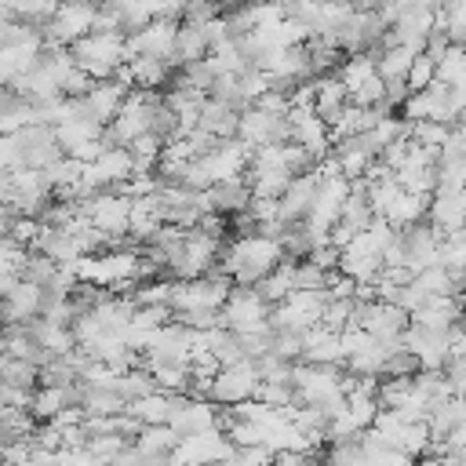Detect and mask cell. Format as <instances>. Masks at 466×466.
<instances>
[{
	"label": "cell",
	"instance_id": "cell-1",
	"mask_svg": "<svg viewBox=\"0 0 466 466\" xmlns=\"http://www.w3.org/2000/svg\"><path fill=\"white\" fill-rule=\"evenodd\" d=\"M280 258H284V248H280L277 237H269V233H248V237L226 240V251L218 258V269L229 273L233 284L255 288Z\"/></svg>",
	"mask_w": 466,
	"mask_h": 466
},
{
	"label": "cell",
	"instance_id": "cell-2",
	"mask_svg": "<svg viewBox=\"0 0 466 466\" xmlns=\"http://www.w3.org/2000/svg\"><path fill=\"white\" fill-rule=\"evenodd\" d=\"M69 51L91 80H109L127 62V33H87Z\"/></svg>",
	"mask_w": 466,
	"mask_h": 466
},
{
	"label": "cell",
	"instance_id": "cell-3",
	"mask_svg": "<svg viewBox=\"0 0 466 466\" xmlns=\"http://www.w3.org/2000/svg\"><path fill=\"white\" fill-rule=\"evenodd\" d=\"M229 291H233L229 273H222L215 266V269H208L197 280H175L171 309H222L226 299H229Z\"/></svg>",
	"mask_w": 466,
	"mask_h": 466
},
{
	"label": "cell",
	"instance_id": "cell-4",
	"mask_svg": "<svg viewBox=\"0 0 466 466\" xmlns=\"http://www.w3.org/2000/svg\"><path fill=\"white\" fill-rule=\"evenodd\" d=\"M324 306H328V291H291L284 302L269 306V328L309 331L320 324Z\"/></svg>",
	"mask_w": 466,
	"mask_h": 466
},
{
	"label": "cell",
	"instance_id": "cell-5",
	"mask_svg": "<svg viewBox=\"0 0 466 466\" xmlns=\"http://www.w3.org/2000/svg\"><path fill=\"white\" fill-rule=\"evenodd\" d=\"M222 324L233 331H266L269 328V302L255 291V288H240L233 284L226 306H222Z\"/></svg>",
	"mask_w": 466,
	"mask_h": 466
},
{
	"label": "cell",
	"instance_id": "cell-6",
	"mask_svg": "<svg viewBox=\"0 0 466 466\" xmlns=\"http://www.w3.org/2000/svg\"><path fill=\"white\" fill-rule=\"evenodd\" d=\"M84 215L95 229H102L113 240L127 237V222H131V197L116 193V189H102L84 204Z\"/></svg>",
	"mask_w": 466,
	"mask_h": 466
},
{
	"label": "cell",
	"instance_id": "cell-7",
	"mask_svg": "<svg viewBox=\"0 0 466 466\" xmlns=\"http://www.w3.org/2000/svg\"><path fill=\"white\" fill-rule=\"evenodd\" d=\"M95 15H98V4H58L55 18L44 22V40L73 47L76 40H84L95 29Z\"/></svg>",
	"mask_w": 466,
	"mask_h": 466
},
{
	"label": "cell",
	"instance_id": "cell-8",
	"mask_svg": "<svg viewBox=\"0 0 466 466\" xmlns=\"http://www.w3.org/2000/svg\"><path fill=\"white\" fill-rule=\"evenodd\" d=\"M237 138L251 149L258 146H280V142H291V124H288V113H266L258 106H248L240 113V131Z\"/></svg>",
	"mask_w": 466,
	"mask_h": 466
},
{
	"label": "cell",
	"instance_id": "cell-9",
	"mask_svg": "<svg viewBox=\"0 0 466 466\" xmlns=\"http://www.w3.org/2000/svg\"><path fill=\"white\" fill-rule=\"evenodd\" d=\"M262 375H258V364L255 360H240V364H229V368H218L215 382H211V400L215 404H240V400H251L255 390H258Z\"/></svg>",
	"mask_w": 466,
	"mask_h": 466
},
{
	"label": "cell",
	"instance_id": "cell-10",
	"mask_svg": "<svg viewBox=\"0 0 466 466\" xmlns=\"http://www.w3.org/2000/svg\"><path fill=\"white\" fill-rule=\"evenodd\" d=\"M229 451H233V441L222 430H204V433L182 437L171 459L175 466H211V462H222Z\"/></svg>",
	"mask_w": 466,
	"mask_h": 466
},
{
	"label": "cell",
	"instance_id": "cell-11",
	"mask_svg": "<svg viewBox=\"0 0 466 466\" xmlns=\"http://www.w3.org/2000/svg\"><path fill=\"white\" fill-rule=\"evenodd\" d=\"M40 306H44V288L18 277L0 295V324H29L33 317H40Z\"/></svg>",
	"mask_w": 466,
	"mask_h": 466
},
{
	"label": "cell",
	"instance_id": "cell-12",
	"mask_svg": "<svg viewBox=\"0 0 466 466\" xmlns=\"http://www.w3.org/2000/svg\"><path fill=\"white\" fill-rule=\"evenodd\" d=\"M288 124H291V142H299L302 149H309L317 160H324L331 153V127L313 109L288 106Z\"/></svg>",
	"mask_w": 466,
	"mask_h": 466
},
{
	"label": "cell",
	"instance_id": "cell-13",
	"mask_svg": "<svg viewBox=\"0 0 466 466\" xmlns=\"http://www.w3.org/2000/svg\"><path fill=\"white\" fill-rule=\"evenodd\" d=\"M182 22H171V18H153L149 25L127 33V58L135 55H160L171 62V51H175V33H178Z\"/></svg>",
	"mask_w": 466,
	"mask_h": 466
},
{
	"label": "cell",
	"instance_id": "cell-14",
	"mask_svg": "<svg viewBox=\"0 0 466 466\" xmlns=\"http://www.w3.org/2000/svg\"><path fill=\"white\" fill-rule=\"evenodd\" d=\"M317 186H320L317 167L306 171V175H295L291 186H288V189L280 193V200H277V218L288 222V226L302 222V218L309 215V204H313V197H317Z\"/></svg>",
	"mask_w": 466,
	"mask_h": 466
},
{
	"label": "cell",
	"instance_id": "cell-15",
	"mask_svg": "<svg viewBox=\"0 0 466 466\" xmlns=\"http://www.w3.org/2000/svg\"><path fill=\"white\" fill-rule=\"evenodd\" d=\"M200 160L208 164V171H211L215 182L237 178V175H244L248 164H251V146H244L240 138H222V142H218L208 157H200Z\"/></svg>",
	"mask_w": 466,
	"mask_h": 466
},
{
	"label": "cell",
	"instance_id": "cell-16",
	"mask_svg": "<svg viewBox=\"0 0 466 466\" xmlns=\"http://www.w3.org/2000/svg\"><path fill=\"white\" fill-rule=\"evenodd\" d=\"M204 193H208V211H218V215H229V218L240 215V211H248L251 200H255V193H251V186H248L244 175L211 182Z\"/></svg>",
	"mask_w": 466,
	"mask_h": 466
},
{
	"label": "cell",
	"instance_id": "cell-17",
	"mask_svg": "<svg viewBox=\"0 0 466 466\" xmlns=\"http://www.w3.org/2000/svg\"><path fill=\"white\" fill-rule=\"evenodd\" d=\"M66 408H80V382H66V386H36L33 400H29V415L36 422H51L58 411Z\"/></svg>",
	"mask_w": 466,
	"mask_h": 466
},
{
	"label": "cell",
	"instance_id": "cell-18",
	"mask_svg": "<svg viewBox=\"0 0 466 466\" xmlns=\"http://www.w3.org/2000/svg\"><path fill=\"white\" fill-rule=\"evenodd\" d=\"M462 320V306L455 295H430L419 309H411V324L430 328V331H451Z\"/></svg>",
	"mask_w": 466,
	"mask_h": 466
},
{
	"label": "cell",
	"instance_id": "cell-19",
	"mask_svg": "<svg viewBox=\"0 0 466 466\" xmlns=\"http://www.w3.org/2000/svg\"><path fill=\"white\" fill-rule=\"evenodd\" d=\"M135 87H127L124 80H116V76H109V80H95L91 84V91L84 95L87 98V109H91V116L106 127L116 113H120V106H124V98L131 95Z\"/></svg>",
	"mask_w": 466,
	"mask_h": 466
},
{
	"label": "cell",
	"instance_id": "cell-20",
	"mask_svg": "<svg viewBox=\"0 0 466 466\" xmlns=\"http://www.w3.org/2000/svg\"><path fill=\"white\" fill-rule=\"evenodd\" d=\"M127 73H131V87H142V91H160L175 80V66L160 55H135L127 58Z\"/></svg>",
	"mask_w": 466,
	"mask_h": 466
},
{
	"label": "cell",
	"instance_id": "cell-21",
	"mask_svg": "<svg viewBox=\"0 0 466 466\" xmlns=\"http://www.w3.org/2000/svg\"><path fill=\"white\" fill-rule=\"evenodd\" d=\"M350 106V87L342 84L339 73H328V76H317V102H313V113L331 127L342 109Z\"/></svg>",
	"mask_w": 466,
	"mask_h": 466
},
{
	"label": "cell",
	"instance_id": "cell-22",
	"mask_svg": "<svg viewBox=\"0 0 466 466\" xmlns=\"http://www.w3.org/2000/svg\"><path fill=\"white\" fill-rule=\"evenodd\" d=\"M197 127H204V131L215 135V138H237V131H240V109H233L229 102L208 95L204 106H200Z\"/></svg>",
	"mask_w": 466,
	"mask_h": 466
},
{
	"label": "cell",
	"instance_id": "cell-23",
	"mask_svg": "<svg viewBox=\"0 0 466 466\" xmlns=\"http://www.w3.org/2000/svg\"><path fill=\"white\" fill-rule=\"evenodd\" d=\"M91 164H95V175L106 189H113V186H120L124 178L135 175V157H131L127 146H106Z\"/></svg>",
	"mask_w": 466,
	"mask_h": 466
},
{
	"label": "cell",
	"instance_id": "cell-24",
	"mask_svg": "<svg viewBox=\"0 0 466 466\" xmlns=\"http://www.w3.org/2000/svg\"><path fill=\"white\" fill-rule=\"evenodd\" d=\"M211 51V40H208V29L204 25H193V22H182L178 33H175V51H171V66L182 69L189 62H200L208 58Z\"/></svg>",
	"mask_w": 466,
	"mask_h": 466
},
{
	"label": "cell",
	"instance_id": "cell-25",
	"mask_svg": "<svg viewBox=\"0 0 466 466\" xmlns=\"http://www.w3.org/2000/svg\"><path fill=\"white\" fill-rule=\"evenodd\" d=\"M430 193H411V189H404L400 186V193L393 197V204L382 211V218L393 226V229H404V226H411V222H422L426 215H430Z\"/></svg>",
	"mask_w": 466,
	"mask_h": 466
},
{
	"label": "cell",
	"instance_id": "cell-26",
	"mask_svg": "<svg viewBox=\"0 0 466 466\" xmlns=\"http://www.w3.org/2000/svg\"><path fill=\"white\" fill-rule=\"evenodd\" d=\"M160 226H164V218H160V208H157V193L131 197V222H127V237L142 248V244H146Z\"/></svg>",
	"mask_w": 466,
	"mask_h": 466
},
{
	"label": "cell",
	"instance_id": "cell-27",
	"mask_svg": "<svg viewBox=\"0 0 466 466\" xmlns=\"http://www.w3.org/2000/svg\"><path fill=\"white\" fill-rule=\"evenodd\" d=\"M302 360H309V364H342V360H346V350H342L339 331H328L324 324L309 328V331H306Z\"/></svg>",
	"mask_w": 466,
	"mask_h": 466
},
{
	"label": "cell",
	"instance_id": "cell-28",
	"mask_svg": "<svg viewBox=\"0 0 466 466\" xmlns=\"http://www.w3.org/2000/svg\"><path fill=\"white\" fill-rule=\"evenodd\" d=\"M29 335L36 339V346H44V350H51V353H69V350H76V339H73V328L69 324H62V320H51V317H33L29 320Z\"/></svg>",
	"mask_w": 466,
	"mask_h": 466
},
{
	"label": "cell",
	"instance_id": "cell-29",
	"mask_svg": "<svg viewBox=\"0 0 466 466\" xmlns=\"http://www.w3.org/2000/svg\"><path fill=\"white\" fill-rule=\"evenodd\" d=\"M430 226L441 233H451L466 222V197L462 193H433L430 200Z\"/></svg>",
	"mask_w": 466,
	"mask_h": 466
},
{
	"label": "cell",
	"instance_id": "cell-30",
	"mask_svg": "<svg viewBox=\"0 0 466 466\" xmlns=\"http://www.w3.org/2000/svg\"><path fill=\"white\" fill-rule=\"evenodd\" d=\"M244 178H248V186H251V193H255V197L280 200V193L291 186V178H295V175H291L288 167H262V164H248Z\"/></svg>",
	"mask_w": 466,
	"mask_h": 466
},
{
	"label": "cell",
	"instance_id": "cell-31",
	"mask_svg": "<svg viewBox=\"0 0 466 466\" xmlns=\"http://www.w3.org/2000/svg\"><path fill=\"white\" fill-rule=\"evenodd\" d=\"M295 262L299 258H280L258 284H255V291L269 302V306H277V302H284L291 291H295Z\"/></svg>",
	"mask_w": 466,
	"mask_h": 466
},
{
	"label": "cell",
	"instance_id": "cell-32",
	"mask_svg": "<svg viewBox=\"0 0 466 466\" xmlns=\"http://www.w3.org/2000/svg\"><path fill=\"white\" fill-rule=\"evenodd\" d=\"M466 422V397H459V393H451V397H444L430 415H426V426H430V437L433 441H444L455 426H462Z\"/></svg>",
	"mask_w": 466,
	"mask_h": 466
},
{
	"label": "cell",
	"instance_id": "cell-33",
	"mask_svg": "<svg viewBox=\"0 0 466 466\" xmlns=\"http://www.w3.org/2000/svg\"><path fill=\"white\" fill-rule=\"evenodd\" d=\"M80 408H84V415H120L127 408V400L116 386H84L80 382Z\"/></svg>",
	"mask_w": 466,
	"mask_h": 466
},
{
	"label": "cell",
	"instance_id": "cell-34",
	"mask_svg": "<svg viewBox=\"0 0 466 466\" xmlns=\"http://www.w3.org/2000/svg\"><path fill=\"white\" fill-rule=\"evenodd\" d=\"M178 430L171 426V422H153V426H142V433L131 441L142 455H175V448H178Z\"/></svg>",
	"mask_w": 466,
	"mask_h": 466
},
{
	"label": "cell",
	"instance_id": "cell-35",
	"mask_svg": "<svg viewBox=\"0 0 466 466\" xmlns=\"http://www.w3.org/2000/svg\"><path fill=\"white\" fill-rule=\"evenodd\" d=\"M415 51L408 44H382L375 51V66H379V76L382 80H404L408 76V66H411Z\"/></svg>",
	"mask_w": 466,
	"mask_h": 466
},
{
	"label": "cell",
	"instance_id": "cell-36",
	"mask_svg": "<svg viewBox=\"0 0 466 466\" xmlns=\"http://www.w3.org/2000/svg\"><path fill=\"white\" fill-rule=\"evenodd\" d=\"M124 411H131L142 426H153V422H167L175 408H171V393L153 390V393H146V397H138V400H127Z\"/></svg>",
	"mask_w": 466,
	"mask_h": 466
},
{
	"label": "cell",
	"instance_id": "cell-37",
	"mask_svg": "<svg viewBox=\"0 0 466 466\" xmlns=\"http://www.w3.org/2000/svg\"><path fill=\"white\" fill-rule=\"evenodd\" d=\"M433 193H466V160L462 157H437Z\"/></svg>",
	"mask_w": 466,
	"mask_h": 466
},
{
	"label": "cell",
	"instance_id": "cell-38",
	"mask_svg": "<svg viewBox=\"0 0 466 466\" xmlns=\"http://www.w3.org/2000/svg\"><path fill=\"white\" fill-rule=\"evenodd\" d=\"M302 350H306V331H295V328H269V353H277L280 360H302Z\"/></svg>",
	"mask_w": 466,
	"mask_h": 466
},
{
	"label": "cell",
	"instance_id": "cell-39",
	"mask_svg": "<svg viewBox=\"0 0 466 466\" xmlns=\"http://www.w3.org/2000/svg\"><path fill=\"white\" fill-rule=\"evenodd\" d=\"M0 375H4L7 386H18V390H36L40 386V368L33 360H22V357H4Z\"/></svg>",
	"mask_w": 466,
	"mask_h": 466
},
{
	"label": "cell",
	"instance_id": "cell-40",
	"mask_svg": "<svg viewBox=\"0 0 466 466\" xmlns=\"http://www.w3.org/2000/svg\"><path fill=\"white\" fill-rule=\"evenodd\" d=\"M29 124H36V102H29V98H15L0 113V135H18Z\"/></svg>",
	"mask_w": 466,
	"mask_h": 466
},
{
	"label": "cell",
	"instance_id": "cell-41",
	"mask_svg": "<svg viewBox=\"0 0 466 466\" xmlns=\"http://www.w3.org/2000/svg\"><path fill=\"white\" fill-rule=\"evenodd\" d=\"M58 266L62 262H55L51 255H44V251H25V262H22V277L25 280H33V284H40V288H47L51 280H55V273H58Z\"/></svg>",
	"mask_w": 466,
	"mask_h": 466
},
{
	"label": "cell",
	"instance_id": "cell-42",
	"mask_svg": "<svg viewBox=\"0 0 466 466\" xmlns=\"http://www.w3.org/2000/svg\"><path fill=\"white\" fill-rule=\"evenodd\" d=\"M415 371H422V360L400 342V346H393L390 353H386V360H382V371H379V379H393V375H415Z\"/></svg>",
	"mask_w": 466,
	"mask_h": 466
},
{
	"label": "cell",
	"instance_id": "cell-43",
	"mask_svg": "<svg viewBox=\"0 0 466 466\" xmlns=\"http://www.w3.org/2000/svg\"><path fill=\"white\" fill-rule=\"evenodd\" d=\"M116 390L124 393V400H138V397H146V393H153L157 390V382H153V375H149V368H127L124 375H116Z\"/></svg>",
	"mask_w": 466,
	"mask_h": 466
},
{
	"label": "cell",
	"instance_id": "cell-44",
	"mask_svg": "<svg viewBox=\"0 0 466 466\" xmlns=\"http://www.w3.org/2000/svg\"><path fill=\"white\" fill-rule=\"evenodd\" d=\"M437 80H441V84H459V80H466V47L451 44V47L441 55V62H437Z\"/></svg>",
	"mask_w": 466,
	"mask_h": 466
},
{
	"label": "cell",
	"instance_id": "cell-45",
	"mask_svg": "<svg viewBox=\"0 0 466 466\" xmlns=\"http://www.w3.org/2000/svg\"><path fill=\"white\" fill-rule=\"evenodd\" d=\"M404 80H408V91H422V87H430V84L437 80V58H430L426 51H419V55L411 58Z\"/></svg>",
	"mask_w": 466,
	"mask_h": 466
},
{
	"label": "cell",
	"instance_id": "cell-46",
	"mask_svg": "<svg viewBox=\"0 0 466 466\" xmlns=\"http://www.w3.org/2000/svg\"><path fill=\"white\" fill-rule=\"evenodd\" d=\"M131 441L127 437H120V433H98V437H87V451L102 462V466H109L124 448H127Z\"/></svg>",
	"mask_w": 466,
	"mask_h": 466
},
{
	"label": "cell",
	"instance_id": "cell-47",
	"mask_svg": "<svg viewBox=\"0 0 466 466\" xmlns=\"http://www.w3.org/2000/svg\"><path fill=\"white\" fill-rule=\"evenodd\" d=\"M328 288V269H320L309 258L295 262V291H324Z\"/></svg>",
	"mask_w": 466,
	"mask_h": 466
},
{
	"label": "cell",
	"instance_id": "cell-48",
	"mask_svg": "<svg viewBox=\"0 0 466 466\" xmlns=\"http://www.w3.org/2000/svg\"><path fill=\"white\" fill-rule=\"evenodd\" d=\"M171 320L189 328V331H211L222 324V309H175Z\"/></svg>",
	"mask_w": 466,
	"mask_h": 466
},
{
	"label": "cell",
	"instance_id": "cell-49",
	"mask_svg": "<svg viewBox=\"0 0 466 466\" xmlns=\"http://www.w3.org/2000/svg\"><path fill=\"white\" fill-rule=\"evenodd\" d=\"M255 400H262V404H269V408H288L291 400H295V390H291V382H258V390H255Z\"/></svg>",
	"mask_w": 466,
	"mask_h": 466
},
{
	"label": "cell",
	"instance_id": "cell-50",
	"mask_svg": "<svg viewBox=\"0 0 466 466\" xmlns=\"http://www.w3.org/2000/svg\"><path fill=\"white\" fill-rule=\"evenodd\" d=\"M91 76L80 69V66H73L69 73H66V80H62V98H84L87 91H91Z\"/></svg>",
	"mask_w": 466,
	"mask_h": 466
},
{
	"label": "cell",
	"instance_id": "cell-51",
	"mask_svg": "<svg viewBox=\"0 0 466 466\" xmlns=\"http://www.w3.org/2000/svg\"><path fill=\"white\" fill-rule=\"evenodd\" d=\"M309 262H317L320 269L335 273V269H339V262H342V248H335L331 240H324V244H317V248L309 251Z\"/></svg>",
	"mask_w": 466,
	"mask_h": 466
},
{
	"label": "cell",
	"instance_id": "cell-52",
	"mask_svg": "<svg viewBox=\"0 0 466 466\" xmlns=\"http://www.w3.org/2000/svg\"><path fill=\"white\" fill-rule=\"evenodd\" d=\"M62 466H102V462L84 444V448H62Z\"/></svg>",
	"mask_w": 466,
	"mask_h": 466
},
{
	"label": "cell",
	"instance_id": "cell-53",
	"mask_svg": "<svg viewBox=\"0 0 466 466\" xmlns=\"http://www.w3.org/2000/svg\"><path fill=\"white\" fill-rule=\"evenodd\" d=\"M15 98H18V95H15V87H11L7 80H0V113H4V109H7Z\"/></svg>",
	"mask_w": 466,
	"mask_h": 466
},
{
	"label": "cell",
	"instance_id": "cell-54",
	"mask_svg": "<svg viewBox=\"0 0 466 466\" xmlns=\"http://www.w3.org/2000/svg\"><path fill=\"white\" fill-rule=\"evenodd\" d=\"M404 4H415V7H433V11L441 7V0H404Z\"/></svg>",
	"mask_w": 466,
	"mask_h": 466
},
{
	"label": "cell",
	"instance_id": "cell-55",
	"mask_svg": "<svg viewBox=\"0 0 466 466\" xmlns=\"http://www.w3.org/2000/svg\"><path fill=\"white\" fill-rule=\"evenodd\" d=\"M459 328H462V331H466V313H462V320H459Z\"/></svg>",
	"mask_w": 466,
	"mask_h": 466
},
{
	"label": "cell",
	"instance_id": "cell-56",
	"mask_svg": "<svg viewBox=\"0 0 466 466\" xmlns=\"http://www.w3.org/2000/svg\"><path fill=\"white\" fill-rule=\"evenodd\" d=\"M211 466H218V462H211Z\"/></svg>",
	"mask_w": 466,
	"mask_h": 466
}]
</instances>
